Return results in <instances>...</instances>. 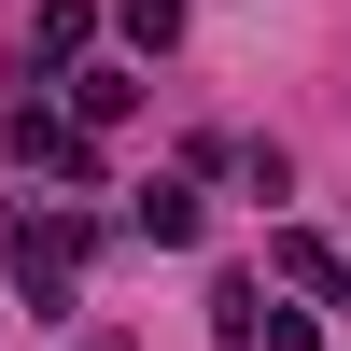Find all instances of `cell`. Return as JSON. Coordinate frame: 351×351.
Listing matches in <instances>:
<instances>
[{
  "mask_svg": "<svg viewBox=\"0 0 351 351\" xmlns=\"http://www.w3.org/2000/svg\"><path fill=\"white\" fill-rule=\"evenodd\" d=\"M84 253H99V225H84V211H14V225H0V267H14V295L43 309V324L71 309V281H84Z\"/></svg>",
  "mask_w": 351,
  "mask_h": 351,
  "instance_id": "obj_1",
  "label": "cell"
},
{
  "mask_svg": "<svg viewBox=\"0 0 351 351\" xmlns=\"http://www.w3.org/2000/svg\"><path fill=\"white\" fill-rule=\"evenodd\" d=\"M0 141H14V169H56V183H99V141H84V112H56V99H28L14 127H0Z\"/></svg>",
  "mask_w": 351,
  "mask_h": 351,
  "instance_id": "obj_2",
  "label": "cell"
},
{
  "mask_svg": "<svg viewBox=\"0 0 351 351\" xmlns=\"http://www.w3.org/2000/svg\"><path fill=\"white\" fill-rule=\"evenodd\" d=\"M267 267L295 281L309 309H337V295H351V253H337V239H309V225H267Z\"/></svg>",
  "mask_w": 351,
  "mask_h": 351,
  "instance_id": "obj_3",
  "label": "cell"
},
{
  "mask_svg": "<svg viewBox=\"0 0 351 351\" xmlns=\"http://www.w3.org/2000/svg\"><path fill=\"white\" fill-rule=\"evenodd\" d=\"M84 43H99V0H43L28 14V71H84Z\"/></svg>",
  "mask_w": 351,
  "mask_h": 351,
  "instance_id": "obj_4",
  "label": "cell"
},
{
  "mask_svg": "<svg viewBox=\"0 0 351 351\" xmlns=\"http://www.w3.org/2000/svg\"><path fill=\"white\" fill-rule=\"evenodd\" d=\"M141 239H155V253H197V225H211V211H197V183H141Z\"/></svg>",
  "mask_w": 351,
  "mask_h": 351,
  "instance_id": "obj_5",
  "label": "cell"
},
{
  "mask_svg": "<svg viewBox=\"0 0 351 351\" xmlns=\"http://www.w3.org/2000/svg\"><path fill=\"white\" fill-rule=\"evenodd\" d=\"M211 337H225V351L267 337V281H253V267H225V281H211Z\"/></svg>",
  "mask_w": 351,
  "mask_h": 351,
  "instance_id": "obj_6",
  "label": "cell"
},
{
  "mask_svg": "<svg viewBox=\"0 0 351 351\" xmlns=\"http://www.w3.org/2000/svg\"><path fill=\"white\" fill-rule=\"evenodd\" d=\"M71 112H84V127H127V112H141V71H71Z\"/></svg>",
  "mask_w": 351,
  "mask_h": 351,
  "instance_id": "obj_7",
  "label": "cell"
},
{
  "mask_svg": "<svg viewBox=\"0 0 351 351\" xmlns=\"http://www.w3.org/2000/svg\"><path fill=\"white\" fill-rule=\"evenodd\" d=\"M127 14V43H183V0H112Z\"/></svg>",
  "mask_w": 351,
  "mask_h": 351,
  "instance_id": "obj_8",
  "label": "cell"
}]
</instances>
